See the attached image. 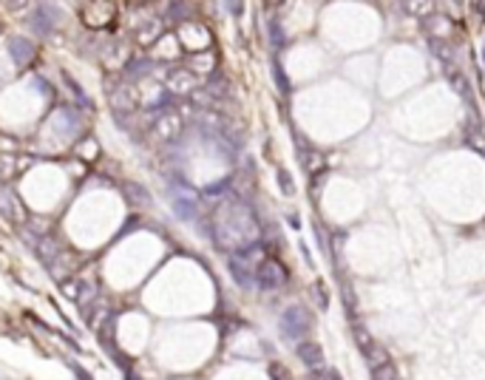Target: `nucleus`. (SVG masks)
<instances>
[{"mask_svg": "<svg viewBox=\"0 0 485 380\" xmlns=\"http://www.w3.org/2000/svg\"><path fill=\"white\" fill-rule=\"evenodd\" d=\"M116 20V3L114 0H88L82 6V23L88 28H108Z\"/></svg>", "mask_w": 485, "mask_h": 380, "instance_id": "f257e3e1", "label": "nucleus"}, {"mask_svg": "<svg viewBox=\"0 0 485 380\" xmlns=\"http://www.w3.org/2000/svg\"><path fill=\"white\" fill-rule=\"evenodd\" d=\"M60 20H63V12H60L57 6H51V3H40V6L35 9V15L28 17V26H32L37 35L48 37V35L54 32V28L60 26Z\"/></svg>", "mask_w": 485, "mask_h": 380, "instance_id": "f03ea898", "label": "nucleus"}, {"mask_svg": "<svg viewBox=\"0 0 485 380\" xmlns=\"http://www.w3.org/2000/svg\"><path fill=\"white\" fill-rule=\"evenodd\" d=\"M256 281L264 289L284 287L287 284V270H284V264H279L276 258H264L261 264H258V270H256Z\"/></svg>", "mask_w": 485, "mask_h": 380, "instance_id": "7ed1b4c3", "label": "nucleus"}, {"mask_svg": "<svg viewBox=\"0 0 485 380\" xmlns=\"http://www.w3.org/2000/svg\"><path fill=\"white\" fill-rule=\"evenodd\" d=\"M0 213H3L6 219H12V221H26V210H23V204L17 201V196H15V190L12 188H0Z\"/></svg>", "mask_w": 485, "mask_h": 380, "instance_id": "20e7f679", "label": "nucleus"}, {"mask_svg": "<svg viewBox=\"0 0 485 380\" xmlns=\"http://www.w3.org/2000/svg\"><path fill=\"white\" fill-rule=\"evenodd\" d=\"M295 355L301 358V363L310 366V369H321L324 366V349L315 341H310V338H304L295 346Z\"/></svg>", "mask_w": 485, "mask_h": 380, "instance_id": "39448f33", "label": "nucleus"}, {"mask_svg": "<svg viewBox=\"0 0 485 380\" xmlns=\"http://www.w3.org/2000/svg\"><path fill=\"white\" fill-rule=\"evenodd\" d=\"M179 131H182V120H179V114H173V111H168V114H162V116H157V125H154V134L159 136V139H176L179 136Z\"/></svg>", "mask_w": 485, "mask_h": 380, "instance_id": "423d86ee", "label": "nucleus"}, {"mask_svg": "<svg viewBox=\"0 0 485 380\" xmlns=\"http://www.w3.org/2000/svg\"><path fill=\"white\" fill-rule=\"evenodd\" d=\"M168 89L176 91V94H188V91H193V89H196V77H193V71H191V69H173V71L168 74Z\"/></svg>", "mask_w": 485, "mask_h": 380, "instance_id": "0eeeda50", "label": "nucleus"}, {"mask_svg": "<svg viewBox=\"0 0 485 380\" xmlns=\"http://www.w3.org/2000/svg\"><path fill=\"white\" fill-rule=\"evenodd\" d=\"M9 51H12V57H15L17 66H28V63L37 60V46L28 43V40H23V37H15V40L9 43Z\"/></svg>", "mask_w": 485, "mask_h": 380, "instance_id": "6e6552de", "label": "nucleus"}, {"mask_svg": "<svg viewBox=\"0 0 485 380\" xmlns=\"http://www.w3.org/2000/svg\"><path fill=\"white\" fill-rule=\"evenodd\" d=\"M372 380H400L398 377V369H395V363H380V366H375L372 369Z\"/></svg>", "mask_w": 485, "mask_h": 380, "instance_id": "1a4fd4ad", "label": "nucleus"}, {"mask_svg": "<svg viewBox=\"0 0 485 380\" xmlns=\"http://www.w3.org/2000/svg\"><path fill=\"white\" fill-rule=\"evenodd\" d=\"M403 6L412 12V15H429L434 0H403Z\"/></svg>", "mask_w": 485, "mask_h": 380, "instance_id": "9d476101", "label": "nucleus"}, {"mask_svg": "<svg viewBox=\"0 0 485 380\" xmlns=\"http://www.w3.org/2000/svg\"><path fill=\"white\" fill-rule=\"evenodd\" d=\"M97 151H100V148H97V142H94V139H82V142H80V148H77L80 159H94Z\"/></svg>", "mask_w": 485, "mask_h": 380, "instance_id": "9b49d317", "label": "nucleus"}, {"mask_svg": "<svg viewBox=\"0 0 485 380\" xmlns=\"http://www.w3.org/2000/svg\"><path fill=\"white\" fill-rule=\"evenodd\" d=\"M315 298H318V307H321V309H326V307H329V289L324 287V281H318V284H315Z\"/></svg>", "mask_w": 485, "mask_h": 380, "instance_id": "f8f14e48", "label": "nucleus"}, {"mask_svg": "<svg viewBox=\"0 0 485 380\" xmlns=\"http://www.w3.org/2000/svg\"><path fill=\"white\" fill-rule=\"evenodd\" d=\"M279 188H281L287 196L295 193V185H292V179H290V173H287V170H279Z\"/></svg>", "mask_w": 485, "mask_h": 380, "instance_id": "ddd939ff", "label": "nucleus"}, {"mask_svg": "<svg viewBox=\"0 0 485 380\" xmlns=\"http://www.w3.org/2000/svg\"><path fill=\"white\" fill-rule=\"evenodd\" d=\"M227 12L238 17L241 12H245V0H227Z\"/></svg>", "mask_w": 485, "mask_h": 380, "instance_id": "4468645a", "label": "nucleus"}, {"mask_svg": "<svg viewBox=\"0 0 485 380\" xmlns=\"http://www.w3.org/2000/svg\"><path fill=\"white\" fill-rule=\"evenodd\" d=\"M77 281H63V296H69V298H74L77 301Z\"/></svg>", "mask_w": 485, "mask_h": 380, "instance_id": "2eb2a0df", "label": "nucleus"}, {"mask_svg": "<svg viewBox=\"0 0 485 380\" xmlns=\"http://www.w3.org/2000/svg\"><path fill=\"white\" fill-rule=\"evenodd\" d=\"M6 6H9L12 12H17V9H26V6H28V0H6Z\"/></svg>", "mask_w": 485, "mask_h": 380, "instance_id": "dca6fc26", "label": "nucleus"}, {"mask_svg": "<svg viewBox=\"0 0 485 380\" xmlns=\"http://www.w3.org/2000/svg\"><path fill=\"white\" fill-rule=\"evenodd\" d=\"M482 60H485V43H482Z\"/></svg>", "mask_w": 485, "mask_h": 380, "instance_id": "f3484780", "label": "nucleus"}]
</instances>
